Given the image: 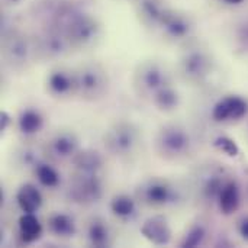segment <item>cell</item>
Returning <instances> with one entry per match:
<instances>
[{
	"instance_id": "6da1fadb",
	"label": "cell",
	"mask_w": 248,
	"mask_h": 248,
	"mask_svg": "<svg viewBox=\"0 0 248 248\" xmlns=\"http://www.w3.org/2000/svg\"><path fill=\"white\" fill-rule=\"evenodd\" d=\"M174 84L171 68L160 60L141 61L132 74V87L137 96L145 102H151L163 89Z\"/></svg>"
},
{
	"instance_id": "7a4b0ae2",
	"label": "cell",
	"mask_w": 248,
	"mask_h": 248,
	"mask_svg": "<svg viewBox=\"0 0 248 248\" xmlns=\"http://www.w3.org/2000/svg\"><path fill=\"white\" fill-rule=\"evenodd\" d=\"M195 148V141L190 131L177 122H170L155 134L154 150L155 154L166 161H182L186 160Z\"/></svg>"
},
{
	"instance_id": "3957f363",
	"label": "cell",
	"mask_w": 248,
	"mask_h": 248,
	"mask_svg": "<svg viewBox=\"0 0 248 248\" xmlns=\"http://www.w3.org/2000/svg\"><path fill=\"white\" fill-rule=\"evenodd\" d=\"M103 144L113 158L125 163L132 161L141 150V131L129 121H118L106 129Z\"/></svg>"
},
{
	"instance_id": "277c9868",
	"label": "cell",
	"mask_w": 248,
	"mask_h": 248,
	"mask_svg": "<svg viewBox=\"0 0 248 248\" xmlns=\"http://www.w3.org/2000/svg\"><path fill=\"white\" fill-rule=\"evenodd\" d=\"M135 198L140 205L151 209H164L183 202V190L174 182L164 177H150L138 185Z\"/></svg>"
},
{
	"instance_id": "5b68a950",
	"label": "cell",
	"mask_w": 248,
	"mask_h": 248,
	"mask_svg": "<svg viewBox=\"0 0 248 248\" xmlns=\"http://www.w3.org/2000/svg\"><path fill=\"white\" fill-rule=\"evenodd\" d=\"M180 54L177 70L183 81L189 84H202L214 71L215 60L208 46L196 42L185 44Z\"/></svg>"
},
{
	"instance_id": "8992f818",
	"label": "cell",
	"mask_w": 248,
	"mask_h": 248,
	"mask_svg": "<svg viewBox=\"0 0 248 248\" xmlns=\"http://www.w3.org/2000/svg\"><path fill=\"white\" fill-rule=\"evenodd\" d=\"M61 32L65 33L73 49L80 51L96 48L103 36V28L99 19L80 7L71 15Z\"/></svg>"
},
{
	"instance_id": "52a82bcc",
	"label": "cell",
	"mask_w": 248,
	"mask_h": 248,
	"mask_svg": "<svg viewBox=\"0 0 248 248\" xmlns=\"http://www.w3.org/2000/svg\"><path fill=\"white\" fill-rule=\"evenodd\" d=\"M77 97L83 102H99L105 99L110 89L108 70L97 61H84L76 68Z\"/></svg>"
},
{
	"instance_id": "ba28073f",
	"label": "cell",
	"mask_w": 248,
	"mask_h": 248,
	"mask_svg": "<svg viewBox=\"0 0 248 248\" xmlns=\"http://www.w3.org/2000/svg\"><path fill=\"white\" fill-rule=\"evenodd\" d=\"M1 57L6 65L16 71H25L36 60L33 38L17 29H9L1 38Z\"/></svg>"
},
{
	"instance_id": "9c48e42d",
	"label": "cell",
	"mask_w": 248,
	"mask_h": 248,
	"mask_svg": "<svg viewBox=\"0 0 248 248\" xmlns=\"http://www.w3.org/2000/svg\"><path fill=\"white\" fill-rule=\"evenodd\" d=\"M230 179L232 177L221 166L209 164V166L202 167L196 173L195 183H193V189L196 192L198 201L206 206L217 205L218 198Z\"/></svg>"
},
{
	"instance_id": "30bf717a",
	"label": "cell",
	"mask_w": 248,
	"mask_h": 248,
	"mask_svg": "<svg viewBox=\"0 0 248 248\" xmlns=\"http://www.w3.org/2000/svg\"><path fill=\"white\" fill-rule=\"evenodd\" d=\"M105 195V183L100 173L74 171L70 179L67 196L77 205H93L102 201Z\"/></svg>"
},
{
	"instance_id": "8fae6325",
	"label": "cell",
	"mask_w": 248,
	"mask_h": 248,
	"mask_svg": "<svg viewBox=\"0 0 248 248\" xmlns=\"http://www.w3.org/2000/svg\"><path fill=\"white\" fill-rule=\"evenodd\" d=\"M44 155L54 164L71 163L80 148V140L70 129H58L52 132L42 145Z\"/></svg>"
},
{
	"instance_id": "7c38bea8",
	"label": "cell",
	"mask_w": 248,
	"mask_h": 248,
	"mask_svg": "<svg viewBox=\"0 0 248 248\" xmlns=\"http://www.w3.org/2000/svg\"><path fill=\"white\" fill-rule=\"evenodd\" d=\"M157 31L169 42L187 44L195 32V20L189 13L169 7Z\"/></svg>"
},
{
	"instance_id": "4fadbf2b",
	"label": "cell",
	"mask_w": 248,
	"mask_h": 248,
	"mask_svg": "<svg viewBox=\"0 0 248 248\" xmlns=\"http://www.w3.org/2000/svg\"><path fill=\"white\" fill-rule=\"evenodd\" d=\"M33 42L36 60L42 61L62 58L73 49L65 33L54 28H45L41 35L33 38Z\"/></svg>"
},
{
	"instance_id": "5bb4252c",
	"label": "cell",
	"mask_w": 248,
	"mask_h": 248,
	"mask_svg": "<svg viewBox=\"0 0 248 248\" xmlns=\"http://www.w3.org/2000/svg\"><path fill=\"white\" fill-rule=\"evenodd\" d=\"M46 93L57 100H70L77 97V76L76 68L65 65L54 67L45 78Z\"/></svg>"
},
{
	"instance_id": "9a60e30c",
	"label": "cell",
	"mask_w": 248,
	"mask_h": 248,
	"mask_svg": "<svg viewBox=\"0 0 248 248\" xmlns=\"http://www.w3.org/2000/svg\"><path fill=\"white\" fill-rule=\"evenodd\" d=\"M248 115V102L238 94L221 97L212 108V119L217 124L240 122Z\"/></svg>"
},
{
	"instance_id": "2e32d148",
	"label": "cell",
	"mask_w": 248,
	"mask_h": 248,
	"mask_svg": "<svg viewBox=\"0 0 248 248\" xmlns=\"http://www.w3.org/2000/svg\"><path fill=\"white\" fill-rule=\"evenodd\" d=\"M84 235L90 247L108 248L115 243V232L110 224L100 217H93L86 222Z\"/></svg>"
},
{
	"instance_id": "e0dca14e",
	"label": "cell",
	"mask_w": 248,
	"mask_h": 248,
	"mask_svg": "<svg viewBox=\"0 0 248 248\" xmlns=\"http://www.w3.org/2000/svg\"><path fill=\"white\" fill-rule=\"evenodd\" d=\"M141 234L147 241H150L154 246L163 247L170 244L173 238V231L171 227L164 215H154L148 218L142 225H141Z\"/></svg>"
},
{
	"instance_id": "ac0fdd59",
	"label": "cell",
	"mask_w": 248,
	"mask_h": 248,
	"mask_svg": "<svg viewBox=\"0 0 248 248\" xmlns=\"http://www.w3.org/2000/svg\"><path fill=\"white\" fill-rule=\"evenodd\" d=\"M169 6L164 0H137L135 10L140 22L151 29H157Z\"/></svg>"
},
{
	"instance_id": "d6986e66",
	"label": "cell",
	"mask_w": 248,
	"mask_h": 248,
	"mask_svg": "<svg viewBox=\"0 0 248 248\" xmlns=\"http://www.w3.org/2000/svg\"><path fill=\"white\" fill-rule=\"evenodd\" d=\"M46 230L60 240H71L77 234V222L70 214L52 212L46 218Z\"/></svg>"
},
{
	"instance_id": "ffe728a7",
	"label": "cell",
	"mask_w": 248,
	"mask_h": 248,
	"mask_svg": "<svg viewBox=\"0 0 248 248\" xmlns=\"http://www.w3.org/2000/svg\"><path fill=\"white\" fill-rule=\"evenodd\" d=\"M16 126H17V131L20 135H23L25 138H32L44 129L45 118L39 109L26 108L19 113Z\"/></svg>"
},
{
	"instance_id": "44dd1931",
	"label": "cell",
	"mask_w": 248,
	"mask_h": 248,
	"mask_svg": "<svg viewBox=\"0 0 248 248\" xmlns=\"http://www.w3.org/2000/svg\"><path fill=\"white\" fill-rule=\"evenodd\" d=\"M16 205L22 214H36L44 202L39 187L33 183H23L16 192Z\"/></svg>"
},
{
	"instance_id": "7402d4cb",
	"label": "cell",
	"mask_w": 248,
	"mask_h": 248,
	"mask_svg": "<svg viewBox=\"0 0 248 248\" xmlns=\"http://www.w3.org/2000/svg\"><path fill=\"white\" fill-rule=\"evenodd\" d=\"M138 199L128 193H118L112 198L109 209L112 215L121 222H131L138 214Z\"/></svg>"
},
{
	"instance_id": "603a6c76",
	"label": "cell",
	"mask_w": 248,
	"mask_h": 248,
	"mask_svg": "<svg viewBox=\"0 0 248 248\" xmlns=\"http://www.w3.org/2000/svg\"><path fill=\"white\" fill-rule=\"evenodd\" d=\"M44 225L36 214H22L17 219V237L22 244H33L41 240Z\"/></svg>"
},
{
	"instance_id": "cb8c5ba5",
	"label": "cell",
	"mask_w": 248,
	"mask_h": 248,
	"mask_svg": "<svg viewBox=\"0 0 248 248\" xmlns=\"http://www.w3.org/2000/svg\"><path fill=\"white\" fill-rule=\"evenodd\" d=\"M240 205H241L240 186L234 179H230L228 183L224 186L219 198H218L217 206H218V209L221 211L222 215L230 217V215H234L240 209Z\"/></svg>"
},
{
	"instance_id": "d4e9b609",
	"label": "cell",
	"mask_w": 248,
	"mask_h": 248,
	"mask_svg": "<svg viewBox=\"0 0 248 248\" xmlns=\"http://www.w3.org/2000/svg\"><path fill=\"white\" fill-rule=\"evenodd\" d=\"M45 158L42 147H35L32 144L22 145L13 153V163L16 169L33 171V169Z\"/></svg>"
},
{
	"instance_id": "484cf974",
	"label": "cell",
	"mask_w": 248,
	"mask_h": 248,
	"mask_svg": "<svg viewBox=\"0 0 248 248\" xmlns=\"http://www.w3.org/2000/svg\"><path fill=\"white\" fill-rule=\"evenodd\" d=\"M71 164L74 167V171L78 173H100L105 166V160L100 153L87 148L80 150Z\"/></svg>"
},
{
	"instance_id": "4316f807",
	"label": "cell",
	"mask_w": 248,
	"mask_h": 248,
	"mask_svg": "<svg viewBox=\"0 0 248 248\" xmlns=\"http://www.w3.org/2000/svg\"><path fill=\"white\" fill-rule=\"evenodd\" d=\"M35 180L38 182L39 186L45 187V189H57L61 185V174L58 173V170L54 167V163L48 161L46 158H44L32 171Z\"/></svg>"
},
{
	"instance_id": "83f0119b",
	"label": "cell",
	"mask_w": 248,
	"mask_h": 248,
	"mask_svg": "<svg viewBox=\"0 0 248 248\" xmlns=\"http://www.w3.org/2000/svg\"><path fill=\"white\" fill-rule=\"evenodd\" d=\"M150 103L163 113H171L180 106V93L173 84L158 92Z\"/></svg>"
},
{
	"instance_id": "f1b7e54d",
	"label": "cell",
	"mask_w": 248,
	"mask_h": 248,
	"mask_svg": "<svg viewBox=\"0 0 248 248\" xmlns=\"http://www.w3.org/2000/svg\"><path fill=\"white\" fill-rule=\"evenodd\" d=\"M208 237V228L202 222H195L189 227V230L185 232L180 247L183 248H195L202 246Z\"/></svg>"
},
{
	"instance_id": "f546056e",
	"label": "cell",
	"mask_w": 248,
	"mask_h": 248,
	"mask_svg": "<svg viewBox=\"0 0 248 248\" xmlns=\"http://www.w3.org/2000/svg\"><path fill=\"white\" fill-rule=\"evenodd\" d=\"M212 145H214L218 151L224 153V154L228 155V157H237V155L240 154V148H238L237 142H235L232 138L227 137V135H218V137L214 140Z\"/></svg>"
},
{
	"instance_id": "4dcf8cb0",
	"label": "cell",
	"mask_w": 248,
	"mask_h": 248,
	"mask_svg": "<svg viewBox=\"0 0 248 248\" xmlns=\"http://www.w3.org/2000/svg\"><path fill=\"white\" fill-rule=\"evenodd\" d=\"M237 26L238 28H237L235 36H234L235 45L243 52H248V22H243Z\"/></svg>"
},
{
	"instance_id": "1f68e13d",
	"label": "cell",
	"mask_w": 248,
	"mask_h": 248,
	"mask_svg": "<svg viewBox=\"0 0 248 248\" xmlns=\"http://www.w3.org/2000/svg\"><path fill=\"white\" fill-rule=\"evenodd\" d=\"M235 228H237L238 235H240L244 241H247L248 243V214L241 215V217L237 219Z\"/></svg>"
},
{
	"instance_id": "d6a6232c",
	"label": "cell",
	"mask_w": 248,
	"mask_h": 248,
	"mask_svg": "<svg viewBox=\"0 0 248 248\" xmlns=\"http://www.w3.org/2000/svg\"><path fill=\"white\" fill-rule=\"evenodd\" d=\"M0 118H1V121H0V129L4 132L6 128H7V125L12 124V119H10V116H9L6 112H1V116H0Z\"/></svg>"
},
{
	"instance_id": "836d02e7",
	"label": "cell",
	"mask_w": 248,
	"mask_h": 248,
	"mask_svg": "<svg viewBox=\"0 0 248 248\" xmlns=\"http://www.w3.org/2000/svg\"><path fill=\"white\" fill-rule=\"evenodd\" d=\"M224 1L225 4H230V6H238V4H243L246 0H221Z\"/></svg>"
},
{
	"instance_id": "e575fe53",
	"label": "cell",
	"mask_w": 248,
	"mask_h": 248,
	"mask_svg": "<svg viewBox=\"0 0 248 248\" xmlns=\"http://www.w3.org/2000/svg\"><path fill=\"white\" fill-rule=\"evenodd\" d=\"M6 1H9V3H12V4H17V3H20L22 0H6Z\"/></svg>"
},
{
	"instance_id": "d590c367",
	"label": "cell",
	"mask_w": 248,
	"mask_h": 248,
	"mask_svg": "<svg viewBox=\"0 0 248 248\" xmlns=\"http://www.w3.org/2000/svg\"><path fill=\"white\" fill-rule=\"evenodd\" d=\"M247 193H248V189H247Z\"/></svg>"
}]
</instances>
